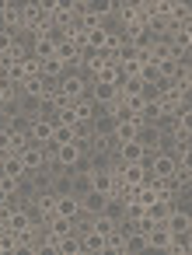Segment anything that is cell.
<instances>
[{"instance_id": "obj_1", "label": "cell", "mask_w": 192, "mask_h": 255, "mask_svg": "<svg viewBox=\"0 0 192 255\" xmlns=\"http://www.w3.org/2000/svg\"><path fill=\"white\" fill-rule=\"evenodd\" d=\"M175 168H178V161H175L171 150H154L150 161H147V175H150L154 182H171Z\"/></svg>"}, {"instance_id": "obj_2", "label": "cell", "mask_w": 192, "mask_h": 255, "mask_svg": "<svg viewBox=\"0 0 192 255\" xmlns=\"http://www.w3.org/2000/svg\"><path fill=\"white\" fill-rule=\"evenodd\" d=\"M91 189L112 199V196L122 192V178H119V171H112V168H95V171H91Z\"/></svg>"}, {"instance_id": "obj_3", "label": "cell", "mask_w": 192, "mask_h": 255, "mask_svg": "<svg viewBox=\"0 0 192 255\" xmlns=\"http://www.w3.org/2000/svg\"><path fill=\"white\" fill-rule=\"evenodd\" d=\"M60 95H63L67 102L84 98V95H88V77H84L81 70H67V74L60 77Z\"/></svg>"}, {"instance_id": "obj_4", "label": "cell", "mask_w": 192, "mask_h": 255, "mask_svg": "<svg viewBox=\"0 0 192 255\" xmlns=\"http://www.w3.org/2000/svg\"><path fill=\"white\" fill-rule=\"evenodd\" d=\"M136 143H140L147 154H154V150L164 147V129H161L157 123H143V126L136 129Z\"/></svg>"}, {"instance_id": "obj_5", "label": "cell", "mask_w": 192, "mask_h": 255, "mask_svg": "<svg viewBox=\"0 0 192 255\" xmlns=\"http://www.w3.org/2000/svg\"><path fill=\"white\" fill-rule=\"evenodd\" d=\"M88 98H91L95 105H101V109H112L115 98H119V88H112V84H105V81H88Z\"/></svg>"}, {"instance_id": "obj_6", "label": "cell", "mask_w": 192, "mask_h": 255, "mask_svg": "<svg viewBox=\"0 0 192 255\" xmlns=\"http://www.w3.org/2000/svg\"><path fill=\"white\" fill-rule=\"evenodd\" d=\"M164 227H168L175 238H182V234H192V217H189V206H175V210H168V217H164Z\"/></svg>"}, {"instance_id": "obj_7", "label": "cell", "mask_w": 192, "mask_h": 255, "mask_svg": "<svg viewBox=\"0 0 192 255\" xmlns=\"http://www.w3.org/2000/svg\"><path fill=\"white\" fill-rule=\"evenodd\" d=\"M21 161H25L28 171H39V168H46V164L53 161V154H49V147H42V143H28V147L21 150Z\"/></svg>"}, {"instance_id": "obj_8", "label": "cell", "mask_w": 192, "mask_h": 255, "mask_svg": "<svg viewBox=\"0 0 192 255\" xmlns=\"http://www.w3.org/2000/svg\"><path fill=\"white\" fill-rule=\"evenodd\" d=\"M119 178H122V185L136 189V185H143L150 175H147V164H143V161H122V168H119Z\"/></svg>"}, {"instance_id": "obj_9", "label": "cell", "mask_w": 192, "mask_h": 255, "mask_svg": "<svg viewBox=\"0 0 192 255\" xmlns=\"http://www.w3.org/2000/svg\"><path fill=\"white\" fill-rule=\"evenodd\" d=\"M147 248L171 252V248H175V234H171L164 224H150V227H147Z\"/></svg>"}, {"instance_id": "obj_10", "label": "cell", "mask_w": 192, "mask_h": 255, "mask_svg": "<svg viewBox=\"0 0 192 255\" xmlns=\"http://www.w3.org/2000/svg\"><path fill=\"white\" fill-rule=\"evenodd\" d=\"M53 133H56V119H32V129H28V136H32V143H53Z\"/></svg>"}, {"instance_id": "obj_11", "label": "cell", "mask_w": 192, "mask_h": 255, "mask_svg": "<svg viewBox=\"0 0 192 255\" xmlns=\"http://www.w3.org/2000/svg\"><path fill=\"white\" fill-rule=\"evenodd\" d=\"M81 53H84V49H81L77 42H70V39L56 42V60H60V63H67L70 70H77V63H81Z\"/></svg>"}, {"instance_id": "obj_12", "label": "cell", "mask_w": 192, "mask_h": 255, "mask_svg": "<svg viewBox=\"0 0 192 255\" xmlns=\"http://www.w3.org/2000/svg\"><path fill=\"white\" fill-rule=\"evenodd\" d=\"M105 206H108V196H101V192H84L81 196V217H95V213H105Z\"/></svg>"}, {"instance_id": "obj_13", "label": "cell", "mask_w": 192, "mask_h": 255, "mask_svg": "<svg viewBox=\"0 0 192 255\" xmlns=\"http://www.w3.org/2000/svg\"><path fill=\"white\" fill-rule=\"evenodd\" d=\"M46 234L60 241V238H67V234H74V220H70V217H60V213H49V217H46Z\"/></svg>"}, {"instance_id": "obj_14", "label": "cell", "mask_w": 192, "mask_h": 255, "mask_svg": "<svg viewBox=\"0 0 192 255\" xmlns=\"http://www.w3.org/2000/svg\"><path fill=\"white\" fill-rule=\"evenodd\" d=\"M91 81H105V84H112V88H119L122 81H126V74H122V67L112 60V63H101L98 70H95V77Z\"/></svg>"}, {"instance_id": "obj_15", "label": "cell", "mask_w": 192, "mask_h": 255, "mask_svg": "<svg viewBox=\"0 0 192 255\" xmlns=\"http://www.w3.org/2000/svg\"><path fill=\"white\" fill-rule=\"evenodd\" d=\"M115 157H119V161H143V164L150 161V154H147V150H143V147H140L136 140H126V143H115Z\"/></svg>"}, {"instance_id": "obj_16", "label": "cell", "mask_w": 192, "mask_h": 255, "mask_svg": "<svg viewBox=\"0 0 192 255\" xmlns=\"http://www.w3.org/2000/svg\"><path fill=\"white\" fill-rule=\"evenodd\" d=\"M53 213L77 220V217H81V199H77L74 192H60V196H56V210H53Z\"/></svg>"}, {"instance_id": "obj_17", "label": "cell", "mask_w": 192, "mask_h": 255, "mask_svg": "<svg viewBox=\"0 0 192 255\" xmlns=\"http://www.w3.org/2000/svg\"><path fill=\"white\" fill-rule=\"evenodd\" d=\"M0 175H7V178H18V182H21V178L28 175L21 154H4V161H0Z\"/></svg>"}, {"instance_id": "obj_18", "label": "cell", "mask_w": 192, "mask_h": 255, "mask_svg": "<svg viewBox=\"0 0 192 255\" xmlns=\"http://www.w3.org/2000/svg\"><path fill=\"white\" fill-rule=\"evenodd\" d=\"M4 126H7L11 133H28V129H32V119L18 109V112H11V116H4Z\"/></svg>"}, {"instance_id": "obj_19", "label": "cell", "mask_w": 192, "mask_h": 255, "mask_svg": "<svg viewBox=\"0 0 192 255\" xmlns=\"http://www.w3.org/2000/svg\"><path fill=\"white\" fill-rule=\"evenodd\" d=\"M42 88H46V81H42V77H25V81L18 84V95H25V98H39V95H42Z\"/></svg>"}, {"instance_id": "obj_20", "label": "cell", "mask_w": 192, "mask_h": 255, "mask_svg": "<svg viewBox=\"0 0 192 255\" xmlns=\"http://www.w3.org/2000/svg\"><path fill=\"white\" fill-rule=\"evenodd\" d=\"M74 112H77V119H81V123H91V119H95V112H98V105L84 95V98H77V102H74Z\"/></svg>"}, {"instance_id": "obj_21", "label": "cell", "mask_w": 192, "mask_h": 255, "mask_svg": "<svg viewBox=\"0 0 192 255\" xmlns=\"http://www.w3.org/2000/svg\"><path fill=\"white\" fill-rule=\"evenodd\" d=\"M53 119H56V126H70V129H74V126L81 123V119H77V112H74V102H67V105H60Z\"/></svg>"}, {"instance_id": "obj_22", "label": "cell", "mask_w": 192, "mask_h": 255, "mask_svg": "<svg viewBox=\"0 0 192 255\" xmlns=\"http://www.w3.org/2000/svg\"><path fill=\"white\" fill-rule=\"evenodd\" d=\"M32 56H39V60H53V56H56V42H53L49 35H42V39L32 46Z\"/></svg>"}, {"instance_id": "obj_23", "label": "cell", "mask_w": 192, "mask_h": 255, "mask_svg": "<svg viewBox=\"0 0 192 255\" xmlns=\"http://www.w3.org/2000/svg\"><path fill=\"white\" fill-rule=\"evenodd\" d=\"M67 70H70V67H67V63H60L56 56H53V60H42V77H49V81H60Z\"/></svg>"}, {"instance_id": "obj_24", "label": "cell", "mask_w": 192, "mask_h": 255, "mask_svg": "<svg viewBox=\"0 0 192 255\" xmlns=\"http://www.w3.org/2000/svg\"><path fill=\"white\" fill-rule=\"evenodd\" d=\"M70 192L81 199L84 192H91V171H74V182H70Z\"/></svg>"}, {"instance_id": "obj_25", "label": "cell", "mask_w": 192, "mask_h": 255, "mask_svg": "<svg viewBox=\"0 0 192 255\" xmlns=\"http://www.w3.org/2000/svg\"><path fill=\"white\" fill-rule=\"evenodd\" d=\"M32 203H35V206H39V210H42V213L49 217V213L56 210V192H53V189H46V192H39V196H35Z\"/></svg>"}, {"instance_id": "obj_26", "label": "cell", "mask_w": 192, "mask_h": 255, "mask_svg": "<svg viewBox=\"0 0 192 255\" xmlns=\"http://www.w3.org/2000/svg\"><path fill=\"white\" fill-rule=\"evenodd\" d=\"M21 210L28 213V224H32V227H46V213H42L32 199H25V203H21Z\"/></svg>"}, {"instance_id": "obj_27", "label": "cell", "mask_w": 192, "mask_h": 255, "mask_svg": "<svg viewBox=\"0 0 192 255\" xmlns=\"http://www.w3.org/2000/svg\"><path fill=\"white\" fill-rule=\"evenodd\" d=\"M28 227H32V224H28V213H25V210L18 206V210L11 213V220H7V231H14V234H21V231H28Z\"/></svg>"}, {"instance_id": "obj_28", "label": "cell", "mask_w": 192, "mask_h": 255, "mask_svg": "<svg viewBox=\"0 0 192 255\" xmlns=\"http://www.w3.org/2000/svg\"><path fill=\"white\" fill-rule=\"evenodd\" d=\"M122 252H147V234H143V231H129Z\"/></svg>"}, {"instance_id": "obj_29", "label": "cell", "mask_w": 192, "mask_h": 255, "mask_svg": "<svg viewBox=\"0 0 192 255\" xmlns=\"http://www.w3.org/2000/svg\"><path fill=\"white\" fill-rule=\"evenodd\" d=\"M140 116H143V123H157V119L164 116V109H161V102L154 98V102H143V109H140Z\"/></svg>"}, {"instance_id": "obj_30", "label": "cell", "mask_w": 192, "mask_h": 255, "mask_svg": "<svg viewBox=\"0 0 192 255\" xmlns=\"http://www.w3.org/2000/svg\"><path fill=\"white\" fill-rule=\"evenodd\" d=\"M60 252H63V255H81V234L74 231V234L60 238Z\"/></svg>"}, {"instance_id": "obj_31", "label": "cell", "mask_w": 192, "mask_h": 255, "mask_svg": "<svg viewBox=\"0 0 192 255\" xmlns=\"http://www.w3.org/2000/svg\"><path fill=\"white\" fill-rule=\"evenodd\" d=\"M0 189L7 192V199H11V196H21V182H18V178H7V175H0Z\"/></svg>"}, {"instance_id": "obj_32", "label": "cell", "mask_w": 192, "mask_h": 255, "mask_svg": "<svg viewBox=\"0 0 192 255\" xmlns=\"http://www.w3.org/2000/svg\"><path fill=\"white\" fill-rule=\"evenodd\" d=\"M18 46V35L14 32H4V28H0V53H11Z\"/></svg>"}, {"instance_id": "obj_33", "label": "cell", "mask_w": 192, "mask_h": 255, "mask_svg": "<svg viewBox=\"0 0 192 255\" xmlns=\"http://www.w3.org/2000/svg\"><path fill=\"white\" fill-rule=\"evenodd\" d=\"M53 143H74V129H70V126H56Z\"/></svg>"}, {"instance_id": "obj_34", "label": "cell", "mask_w": 192, "mask_h": 255, "mask_svg": "<svg viewBox=\"0 0 192 255\" xmlns=\"http://www.w3.org/2000/svg\"><path fill=\"white\" fill-rule=\"evenodd\" d=\"M11 140H14V133L7 126H0V154H11Z\"/></svg>"}, {"instance_id": "obj_35", "label": "cell", "mask_w": 192, "mask_h": 255, "mask_svg": "<svg viewBox=\"0 0 192 255\" xmlns=\"http://www.w3.org/2000/svg\"><path fill=\"white\" fill-rule=\"evenodd\" d=\"M0 161H4V154H0Z\"/></svg>"}, {"instance_id": "obj_36", "label": "cell", "mask_w": 192, "mask_h": 255, "mask_svg": "<svg viewBox=\"0 0 192 255\" xmlns=\"http://www.w3.org/2000/svg\"><path fill=\"white\" fill-rule=\"evenodd\" d=\"M0 77H4V74H0Z\"/></svg>"}]
</instances>
